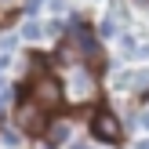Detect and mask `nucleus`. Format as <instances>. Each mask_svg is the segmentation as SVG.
<instances>
[{"instance_id":"1","label":"nucleus","mask_w":149,"mask_h":149,"mask_svg":"<svg viewBox=\"0 0 149 149\" xmlns=\"http://www.w3.org/2000/svg\"><path fill=\"white\" fill-rule=\"evenodd\" d=\"M15 124H18V131H26V135H44V131H47V109H44L40 102H33V98H22L18 109H15Z\"/></svg>"},{"instance_id":"2","label":"nucleus","mask_w":149,"mask_h":149,"mask_svg":"<svg viewBox=\"0 0 149 149\" xmlns=\"http://www.w3.org/2000/svg\"><path fill=\"white\" fill-rule=\"evenodd\" d=\"M69 29H73V47H77V55L84 58L87 65H98L102 62V47H98V36L91 33V26L80 22V18H73Z\"/></svg>"},{"instance_id":"3","label":"nucleus","mask_w":149,"mask_h":149,"mask_svg":"<svg viewBox=\"0 0 149 149\" xmlns=\"http://www.w3.org/2000/svg\"><path fill=\"white\" fill-rule=\"evenodd\" d=\"M91 135L102 138V142H120L124 127H120V120H116L109 109H98V113L91 116Z\"/></svg>"},{"instance_id":"4","label":"nucleus","mask_w":149,"mask_h":149,"mask_svg":"<svg viewBox=\"0 0 149 149\" xmlns=\"http://www.w3.org/2000/svg\"><path fill=\"white\" fill-rule=\"evenodd\" d=\"M62 98H65V91H62V84H58L55 77H40V80L33 84V102H40L44 109L62 106Z\"/></svg>"},{"instance_id":"5","label":"nucleus","mask_w":149,"mask_h":149,"mask_svg":"<svg viewBox=\"0 0 149 149\" xmlns=\"http://www.w3.org/2000/svg\"><path fill=\"white\" fill-rule=\"evenodd\" d=\"M69 95H73L77 102L91 98V95H95V77H91L87 69H73V73H69Z\"/></svg>"},{"instance_id":"6","label":"nucleus","mask_w":149,"mask_h":149,"mask_svg":"<svg viewBox=\"0 0 149 149\" xmlns=\"http://www.w3.org/2000/svg\"><path fill=\"white\" fill-rule=\"evenodd\" d=\"M47 146H62V142H69V135H73V124L69 120H55V124H47Z\"/></svg>"},{"instance_id":"7","label":"nucleus","mask_w":149,"mask_h":149,"mask_svg":"<svg viewBox=\"0 0 149 149\" xmlns=\"http://www.w3.org/2000/svg\"><path fill=\"white\" fill-rule=\"evenodd\" d=\"M40 33H44V29H40V22H26V26H22V40H40Z\"/></svg>"},{"instance_id":"8","label":"nucleus","mask_w":149,"mask_h":149,"mask_svg":"<svg viewBox=\"0 0 149 149\" xmlns=\"http://www.w3.org/2000/svg\"><path fill=\"white\" fill-rule=\"evenodd\" d=\"M98 33H102V36H113V33H116V26H113V22L106 18V22H102V26H98Z\"/></svg>"},{"instance_id":"9","label":"nucleus","mask_w":149,"mask_h":149,"mask_svg":"<svg viewBox=\"0 0 149 149\" xmlns=\"http://www.w3.org/2000/svg\"><path fill=\"white\" fill-rule=\"evenodd\" d=\"M138 124H142V127L149 131V113H142V116H138Z\"/></svg>"},{"instance_id":"10","label":"nucleus","mask_w":149,"mask_h":149,"mask_svg":"<svg viewBox=\"0 0 149 149\" xmlns=\"http://www.w3.org/2000/svg\"><path fill=\"white\" fill-rule=\"evenodd\" d=\"M69 149H91V146H87V142H73Z\"/></svg>"},{"instance_id":"11","label":"nucleus","mask_w":149,"mask_h":149,"mask_svg":"<svg viewBox=\"0 0 149 149\" xmlns=\"http://www.w3.org/2000/svg\"><path fill=\"white\" fill-rule=\"evenodd\" d=\"M7 69V55H0V73H4Z\"/></svg>"},{"instance_id":"12","label":"nucleus","mask_w":149,"mask_h":149,"mask_svg":"<svg viewBox=\"0 0 149 149\" xmlns=\"http://www.w3.org/2000/svg\"><path fill=\"white\" fill-rule=\"evenodd\" d=\"M135 149H149V138H142V142H138V146H135Z\"/></svg>"}]
</instances>
